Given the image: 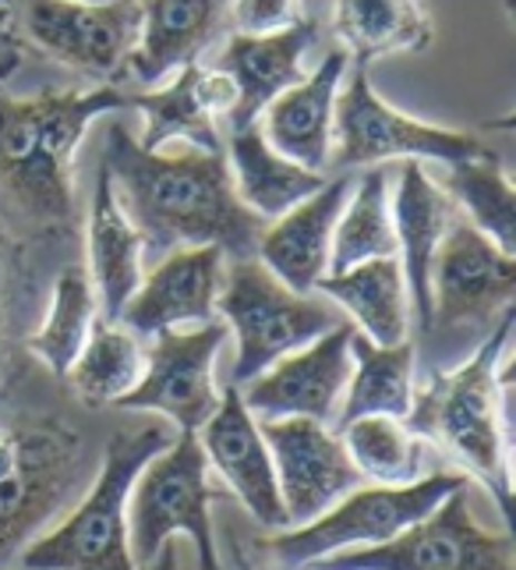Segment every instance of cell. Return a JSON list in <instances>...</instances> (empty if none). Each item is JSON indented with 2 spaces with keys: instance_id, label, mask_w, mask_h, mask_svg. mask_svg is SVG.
<instances>
[{
  "instance_id": "obj_1",
  "label": "cell",
  "mask_w": 516,
  "mask_h": 570,
  "mask_svg": "<svg viewBox=\"0 0 516 570\" xmlns=\"http://www.w3.org/2000/svg\"><path fill=\"white\" fill-rule=\"evenodd\" d=\"M103 167L149 255L216 245L227 259H255L266 220L237 199L224 149H146L125 125H110Z\"/></svg>"
},
{
  "instance_id": "obj_2",
  "label": "cell",
  "mask_w": 516,
  "mask_h": 570,
  "mask_svg": "<svg viewBox=\"0 0 516 570\" xmlns=\"http://www.w3.org/2000/svg\"><path fill=\"white\" fill-rule=\"evenodd\" d=\"M117 86L0 96V188L43 230L75 220V156L96 117L125 110Z\"/></svg>"
},
{
  "instance_id": "obj_3",
  "label": "cell",
  "mask_w": 516,
  "mask_h": 570,
  "mask_svg": "<svg viewBox=\"0 0 516 570\" xmlns=\"http://www.w3.org/2000/svg\"><path fill=\"white\" fill-rule=\"evenodd\" d=\"M509 337L513 308L492 326L478 351L456 368L435 372L407 411V429L425 443L443 446L467 475L509 514Z\"/></svg>"
},
{
  "instance_id": "obj_4",
  "label": "cell",
  "mask_w": 516,
  "mask_h": 570,
  "mask_svg": "<svg viewBox=\"0 0 516 570\" xmlns=\"http://www.w3.org/2000/svg\"><path fill=\"white\" fill-rule=\"evenodd\" d=\"M177 436L170 422H146L113 432L96 479L50 532L32 539L22 570H138L128 549V497L131 485L160 450Z\"/></svg>"
},
{
  "instance_id": "obj_5",
  "label": "cell",
  "mask_w": 516,
  "mask_h": 570,
  "mask_svg": "<svg viewBox=\"0 0 516 570\" xmlns=\"http://www.w3.org/2000/svg\"><path fill=\"white\" fill-rule=\"evenodd\" d=\"M216 312L237 341L234 386L255 380L276 358L290 355V351L322 337L336 323H344L340 308L333 302H322L315 291H290L258 259H227Z\"/></svg>"
},
{
  "instance_id": "obj_6",
  "label": "cell",
  "mask_w": 516,
  "mask_h": 570,
  "mask_svg": "<svg viewBox=\"0 0 516 570\" xmlns=\"http://www.w3.org/2000/svg\"><path fill=\"white\" fill-rule=\"evenodd\" d=\"M14 461L0 475V570L22 557L89 485L82 436L64 422H32L11 432Z\"/></svg>"
},
{
  "instance_id": "obj_7",
  "label": "cell",
  "mask_w": 516,
  "mask_h": 570,
  "mask_svg": "<svg viewBox=\"0 0 516 570\" xmlns=\"http://www.w3.org/2000/svg\"><path fill=\"white\" fill-rule=\"evenodd\" d=\"M464 471H428L407 485H357L319 518L301 528H284L266 539V553L284 567H305L344 549L383 546L404 528L431 514L453 489L467 485Z\"/></svg>"
},
{
  "instance_id": "obj_8",
  "label": "cell",
  "mask_w": 516,
  "mask_h": 570,
  "mask_svg": "<svg viewBox=\"0 0 516 570\" xmlns=\"http://www.w3.org/2000/svg\"><path fill=\"white\" fill-rule=\"evenodd\" d=\"M209 461L195 432L177 436L156 454L131 485L128 497V549L138 570H146L170 535H188L202 570H220L209 521Z\"/></svg>"
},
{
  "instance_id": "obj_9",
  "label": "cell",
  "mask_w": 516,
  "mask_h": 570,
  "mask_svg": "<svg viewBox=\"0 0 516 570\" xmlns=\"http://www.w3.org/2000/svg\"><path fill=\"white\" fill-rule=\"evenodd\" d=\"M347 86L336 92L333 107V153L329 160L340 167H379L389 160H435L456 167L482 156L488 146L470 131L428 125L404 110L389 107L375 92L368 68L354 65Z\"/></svg>"
},
{
  "instance_id": "obj_10",
  "label": "cell",
  "mask_w": 516,
  "mask_h": 570,
  "mask_svg": "<svg viewBox=\"0 0 516 570\" xmlns=\"http://www.w3.org/2000/svg\"><path fill=\"white\" fill-rule=\"evenodd\" d=\"M326 570H516L509 532H492L470 510V482L383 546L315 560Z\"/></svg>"
},
{
  "instance_id": "obj_11",
  "label": "cell",
  "mask_w": 516,
  "mask_h": 570,
  "mask_svg": "<svg viewBox=\"0 0 516 570\" xmlns=\"http://www.w3.org/2000/svg\"><path fill=\"white\" fill-rule=\"evenodd\" d=\"M516 298V255L467 220H453L431 266L428 333L492 330Z\"/></svg>"
},
{
  "instance_id": "obj_12",
  "label": "cell",
  "mask_w": 516,
  "mask_h": 570,
  "mask_svg": "<svg viewBox=\"0 0 516 570\" xmlns=\"http://www.w3.org/2000/svg\"><path fill=\"white\" fill-rule=\"evenodd\" d=\"M230 330L224 320L177 326L149 337L146 372L138 386L117 404L125 411H156L177 432H198L220 404L216 390V355L227 344Z\"/></svg>"
},
{
  "instance_id": "obj_13",
  "label": "cell",
  "mask_w": 516,
  "mask_h": 570,
  "mask_svg": "<svg viewBox=\"0 0 516 570\" xmlns=\"http://www.w3.org/2000/svg\"><path fill=\"white\" fill-rule=\"evenodd\" d=\"M350 337L354 326L344 320L311 344L276 358L255 380L241 383V401L255 415V422L269 419H311V422H336L344 390L350 383Z\"/></svg>"
},
{
  "instance_id": "obj_14",
  "label": "cell",
  "mask_w": 516,
  "mask_h": 570,
  "mask_svg": "<svg viewBox=\"0 0 516 570\" xmlns=\"http://www.w3.org/2000/svg\"><path fill=\"white\" fill-rule=\"evenodd\" d=\"M22 22L32 43L57 65L110 78L125 71L142 29V0H110V4L22 0Z\"/></svg>"
},
{
  "instance_id": "obj_15",
  "label": "cell",
  "mask_w": 516,
  "mask_h": 570,
  "mask_svg": "<svg viewBox=\"0 0 516 570\" xmlns=\"http://www.w3.org/2000/svg\"><path fill=\"white\" fill-rule=\"evenodd\" d=\"M258 432L272 454L276 485L287 510V528H301L329 510L365 479L357 475L354 461L340 436L311 419H269L258 422Z\"/></svg>"
},
{
  "instance_id": "obj_16",
  "label": "cell",
  "mask_w": 516,
  "mask_h": 570,
  "mask_svg": "<svg viewBox=\"0 0 516 570\" xmlns=\"http://www.w3.org/2000/svg\"><path fill=\"white\" fill-rule=\"evenodd\" d=\"M206 450L209 468H216L230 485V493L245 503L248 514L272 532L287 528V510L276 485L272 454L258 432L255 415L245 407L241 390L234 383L220 393V404L209 415V422L195 432Z\"/></svg>"
},
{
  "instance_id": "obj_17",
  "label": "cell",
  "mask_w": 516,
  "mask_h": 570,
  "mask_svg": "<svg viewBox=\"0 0 516 570\" xmlns=\"http://www.w3.org/2000/svg\"><path fill=\"white\" fill-rule=\"evenodd\" d=\"M227 255L216 245L167 252L149 273H142L121 323L138 337H156L163 330L198 326L216 320V294L224 284Z\"/></svg>"
},
{
  "instance_id": "obj_18",
  "label": "cell",
  "mask_w": 516,
  "mask_h": 570,
  "mask_svg": "<svg viewBox=\"0 0 516 570\" xmlns=\"http://www.w3.org/2000/svg\"><path fill=\"white\" fill-rule=\"evenodd\" d=\"M319 26L301 18L297 26L269 32V36H245L230 32L227 47L216 57V71H224L234 86V104L227 110L230 131L255 125L262 110L305 78V53L311 50Z\"/></svg>"
},
{
  "instance_id": "obj_19",
  "label": "cell",
  "mask_w": 516,
  "mask_h": 570,
  "mask_svg": "<svg viewBox=\"0 0 516 570\" xmlns=\"http://www.w3.org/2000/svg\"><path fill=\"white\" fill-rule=\"evenodd\" d=\"M393 230H396V259H400L410 312L421 333L431 326V266L446 230L456 220V206L443 185L428 178L421 160H407L400 170L396 191L389 195Z\"/></svg>"
},
{
  "instance_id": "obj_20",
  "label": "cell",
  "mask_w": 516,
  "mask_h": 570,
  "mask_svg": "<svg viewBox=\"0 0 516 570\" xmlns=\"http://www.w3.org/2000/svg\"><path fill=\"white\" fill-rule=\"evenodd\" d=\"M354 178H326L322 188L305 195L301 203L280 213L262 227L255 259L290 291L311 294L329 273V245Z\"/></svg>"
},
{
  "instance_id": "obj_21",
  "label": "cell",
  "mask_w": 516,
  "mask_h": 570,
  "mask_svg": "<svg viewBox=\"0 0 516 570\" xmlns=\"http://www.w3.org/2000/svg\"><path fill=\"white\" fill-rule=\"evenodd\" d=\"M234 0H142V29L125 71L142 86H160L195 65L230 22Z\"/></svg>"
},
{
  "instance_id": "obj_22",
  "label": "cell",
  "mask_w": 516,
  "mask_h": 570,
  "mask_svg": "<svg viewBox=\"0 0 516 570\" xmlns=\"http://www.w3.org/2000/svg\"><path fill=\"white\" fill-rule=\"evenodd\" d=\"M350 57L344 50L326 53V61L284 89L258 117V128L276 153L308 170H326L333 153V107L347 78Z\"/></svg>"
},
{
  "instance_id": "obj_23",
  "label": "cell",
  "mask_w": 516,
  "mask_h": 570,
  "mask_svg": "<svg viewBox=\"0 0 516 570\" xmlns=\"http://www.w3.org/2000/svg\"><path fill=\"white\" fill-rule=\"evenodd\" d=\"M234 104V86L224 71L185 65L170 75L163 89L128 96V107H138L146 117V135L138 142L146 149H160L167 142H191L198 149H224L216 117Z\"/></svg>"
},
{
  "instance_id": "obj_24",
  "label": "cell",
  "mask_w": 516,
  "mask_h": 570,
  "mask_svg": "<svg viewBox=\"0 0 516 570\" xmlns=\"http://www.w3.org/2000/svg\"><path fill=\"white\" fill-rule=\"evenodd\" d=\"M86 245H89L86 273L96 291L99 323H121V312L131 302L138 281H142V273H146L142 269L146 242H142V234H138V227L131 224V216L125 213V206L117 203L113 181L103 164L96 170Z\"/></svg>"
},
{
  "instance_id": "obj_25",
  "label": "cell",
  "mask_w": 516,
  "mask_h": 570,
  "mask_svg": "<svg viewBox=\"0 0 516 570\" xmlns=\"http://www.w3.org/2000/svg\"><path fill=\"white\" fill-rule=\"evenodd\" d=\"M315 294H322L326 302L350 320V326L368 337L371 344H400L410 341V294L400 259H368L357 263L344 273H326L315 284Z\"/></svg>"
},
{
  "instance_id": "obj_26",
  "label": "cell",
  "mask_w": 516,
  "mask_h": 570,
  "mask_svg": "<svg viewBox=\"0 0 516 570\" xmlns=\"http://www.w3.org/2000/svg\"><path fill=\"white\" fill-rule=\"evenodd\" d=\"M224 156H227L237 199L255 216H262L266 224L276 220L280 213H287L290 206H297L315 188L326 185V174L308 170L301 164L287 160L284 153H276L262 135V128H258V121L234 128Z\"/></svg>"
},
{
  "instance_id": "obj_27",
  "label": "cell",
  "mask_w": 516,
  "mask_h": 570,
  "mask_svg": "<svg viewBox=\"0 0 516 570\" xmlns=\"http://www.w3.org/2000/svg\"><path fill=\"white\" fill-rule=\"evenodd\" d=\"M336 36L354 65L368 68L389 53H418L431 43L421 0H336Z\"/></svg>"
},
{
  "instance_id": "obj_28",
  "label": "cell",
  "mask_w": 516,
  "mask_h": 570,
  "mask_svg": "<svg viewBox=\"0 0 516 570\" xmlns=\"http://www.w3.org/2000/svg\"><path fill=\"white\" fill-rule=\"evenodd\" d=\"M350 358L354 368L340 411H336V429L361 415L407 419V411L414 404V341L371 344L354 330Z\"/></svg>"
},
{
  "instance_id": "obj_29",
  "label": "cell",
  "mask_w": 516,
  "mask_h": 570,
  "mask_svg": "<svg viewBox=\"0 0 516 570\" xmlns=\"http://www.w3.org/2000/svg\"><path fill=\"white\" fill-rule=\"evenodd\" d=\"M146 372V347L142 337L131 333L125 323H96L86 347L64 372L75 397L86 407H110L121 404L138 386Z\"/></svg>"
},
{
  "instance_id": "obj_30",
  "label": "cell",
  "mask_w": 516,
  "mask_h": 570,
  "mask_svg": "<svg viewBox=\"0 0 516 570\" xmlns=\"http://www.w3.org/2000/svg\"><path fill=\"white\" fill-rule=\"evenodd\" d=\"M396 255L393 206H389V174L386 167H365L354 178L347 206L340 213L329 245V273H344L368 259H389Z\"/></svg>"
},
{
  "instance_id": "obj_31",
  "label": "cell",
  "mask_w": 516,
  "mask_h": 570,
  "mask_svg": "<svg viewBox=\"0 0 516 570\" xmlns=\"http://www.w3.org/2000/svg\"><path fill=\"white\" fill-rule=\"evenodd\" d=\"M357 475L375 485H407L425 475V440L414 436L404 419L361 415L336 429Z\"/></svg>"
},
{
  "instance_id": "obj_32",
  "label": "cell",
  "mask_w": 516,
  "mask_h": 570,
  "mask_svg": "<svg viewBox=\"0 0 516 570\" xmlns=\"http://www.w3.org/2000/svg\"><path fill=\"white\" fill-rule=\"evenodd\" d=\"M96 323H99V305L89 284V273L82 266H68L57 273L47 320L29 337V351L53 376H64L71 362L78 358V351L86 347Z\"/></svg>"
},
{
  "instance_id": "obj_33",
  "label": "cell",
  "mask_w": 516,
  "mask_h": 570,
  "mask_svg": "<svg viewBox=\"0 0 516 570\" xmlns=\"http://www.w3.org/2000/svg\"><path fill=\"white\" fill-rule=\"evenodd\" d=\"M446 191L456 206H464L470 227L488 234L503 252L516 255V195L499 153L485 149L474 160L449 167Z\"/></svg>"
},
{
  "instance_id": "obj_34",
  "label": "cell",
  "mask_w": 516,
  "mask_h": 570,
  "mask_svg": "<svg viewBox=\"0 0 516 570\" xmlns=\"http://www.w3.org/2000/svg\"><path fill=\"white\" fill-rule=\"evenodd\" d=\"M305 18L301 0H234L230 4V26L245 36H269L290 29Z\"/></svg>"
},
{
  "instance_id": "obj_35",
  "label": "cell",
  "mask_w": 516,
  "mask_h": 570,
  "mask_svg": "<svg viewBox=\"0 0 516 570\" xmlns=\"http://www.w3.org/2000/svg\"><path fill=\"white\" fill-rule=\"evenodd\" d=\"M4 234H0V383L8 376L11 365V287H8V248Z\"/></svg>"
},
{
  "instance_id": "obj_36",
  "label": "cell",
  "mask_w": 516,
  "mask_h": 570,
  "mask_svg": "<svg viewBox=\"0 0 516 570\" xmlns=\"http://www.w3.org/2000/svg\"><path fill=\"white\" fill-rule=\"evenodd\" d=\"M146 570H177V549H173V542H163V549L156 553V560Z\"/></svg>"
},
{
  "instance_id": "obj_37",
  "label": "cell",
  "mask_w": 516,
  "mask_h": 570,
  "mask_svg": "<svg viewBox=\"0 0 516 570\" xmlns=\"http://www.w3.org/2000/svg\"><path fill=\"white\" fill-rule=\"evenodd\" d=\"M14 461V446H11V432H0V475L11 468Z\"/></svg>"
},
{
  "instance_id": "obj_38",
  "label": "cell",
  "mask_w": 516,
  "mask_h": 570,
  "mask_svg": "<svg viewBox=\"0 0 516 570\" xmlns=\"http://www.w3.org/2000/svg\"><path fill=\"white\" fill-rule=\"evenodd\" d=\"M75 4H110V0H75Z\"/></svg>"
},
{
  "instance_id": "obj_39",
  "label": "cell",
  "mask_w": 516,
  "mask_h": 570,
  "mask_svg": "<svg viewBox=\"0 0 516 570\" xmlns=\"http://www.w3.org/2000/svg\"><path fill=\"white\" fill-rule=\"evenodd\" d=\"M294 570H326V567H315V563H305V567H294Z\"/></svg>"
},
{
  "instance_id": "obj_40",
  "label": "cell",
  "mask_w": 516,
  "mask_h": 570,
  "mask_svg": "<svg viewBox=\"0 0 516 570\" xmlns=\"http://www.w3.org/2000/svg\"><path fill=\"white\" fill-rule=\"evenodd\" d=\"M4 8H11V0H0V11H4Z\"/></svg>"
}]
</instances>
